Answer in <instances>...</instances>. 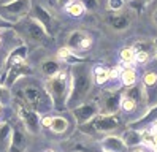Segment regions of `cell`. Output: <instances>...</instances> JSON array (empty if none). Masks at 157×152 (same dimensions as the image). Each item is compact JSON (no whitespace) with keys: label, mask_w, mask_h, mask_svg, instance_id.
Listing matches in <instances>:
<instances>
[{"label":"cell","mask_w":157,"mask_h":152,"mask_svg":"<svg viewBox=\"0 0 157 152\" xmlns=\"http://www.w3.org/2000/svg\"><path fill=\"white\" fill-rule=\"evenodd\" d=\"M121 97L122 95L119 92H108L105 93L101 104L98 103L100 111H103V114H116L121 108Z\"/></svg>","instance_id":"7c38bea8"},{"label":"cell","mask_w":157,"mask_h":152,"mask_svg":"<svg viewBox=\"0 0 157 152\" xmlns=\"http://www.w3.org/2000/svg\"><path fill=\"white\" fill-rule=\"evenodd\" d=\"M70 76H71V87L67 100V106L75 108L78 104L84 103L87 95L90 93L92 84H94V74H92V68L87 63L78 62L71 65Z\"/></svg>","instance_id":"6da1fadb"},{"label":"cell","mask_w":157,"mask_h":152,"mask_svg":"<svg viewBox=\"0 0 157 152\" xmlns=\"http://www.w3.org/2000/svg\"><path fill=\"white\" fill-rule=\"evenodd\" d=\"M149 128H151L152 131H155V133H157V120H154V122L151 124V125H149Z\"/></svg>","instance_id":"e575fe53"},{"label":"cell","mask_w":157,"mask_h":152,"mask_svg":"<svg viewBox=\"0 0 157 152\" xmlns=\"http://www.w3.org/2000/svg\"><path fill=\"white\" fill-rule=\"evenodd\" d=\"M147 60H149V52H147V51H136L135 62H138V63H146Z\"/></svg>","instance_id":"f1b7e54d"},{"label":"cell","mask_w":157,"mask_h":152,"mask_svg":"<svg viewBox=\"0 0 157 152\" xmlns=\"http://www.w3.org/2000/svg\"><path fill=\"white\" fill-rule=\"evenodd\" d=\"M109 79V70L105 66H95L94 70V81L97 84H105Z\"/></svg>","instance_id":"cb8c5ba5"},{"label":"cell","mask_w":157,"mask_h":152,"mask_svg":"<svg viewBox=\"0 0 157 152\" xmlns=\"http://www.w3.org/2000/svg\"><path fill=\"white\" fill-rule=\"evenodd\" d=\"M125 2H132V0H125Z\"/></svg>","instance_id":"ab89813d"},{"label":"cell","mask_w":157,"mask_h":152,"mask_svg":"<svg viewBox=\"0 0 157 152\" xmlns=\"http://www.w3.org/2000/svg\"><path fill=\"white\" fill-rule=\"evenodd\" d=\"M16 112L19 119L22 120V124L25 125L27 131H30L32 135L40 133V116L35 109H32L25 101L17 100L16 101Z\"/></svg>","instance_id":"52a82bcc"},{"label":"cell","mask_w":157,"mask_h":152,"mask_svg":"<svg viewBox=\"0 0 157 152\" xmlns=\"http://www.w3.org/2000/svg\"><path fill=\"white\" fill-rule=\"evenodd\" d=\"M65 11L70 14V16H75V17H79L86 13V6L82 5L79 0H73V2H70L67 6H65Z\"/></svg>","instance_id":"7402d4cb"},{"label":"cell","mask_w":157,"mask_h":152,"mask_svg":"<svg viewBox=\"0 0 157 152\" xmlns=\"http://www.w3.org/2000/svg\"><path fill=\"white\" fill-rule=\"evenodd\" d=\"M92 43H94L92 36L84 30H73L67 38V48H70L75 54L87 52L92 48Z\"/></svg>","instance_id":"8fae6325"},{"label":"cell","mask_w":157,"mask_h":152,"mask_svg":"<svg viewBox=\"0 0 157 152\" xmlns=\"http://www.w3.org/2000/svg\"><path fill=\"white\" fill-rule=\"evenodd\" d=\"M19 25V33L22 38H25L27 41H30L33 44H41L49 38V33L46 32V28L43 27L41 22H38L33 16H25L21 19L19 22H16Z\"/></svg>","instance_id":"8992f818"},{"label":"cell","mask_w":157,"mask_h":152,"mask_svg":"<svg viewBox=\"0 0 157 152\" xmlns=\"http://www.w3.org/2000/svg\"><path fill=\"white\" fill-rule=\"evenodd\" d=\"M32 11V0H8L0 3V19L8 24H16Z\"/></svg>","instance_id":"5b68a950"},{"label":"cell","mask_w":157,"mask_h":152,"mask_svg":"<svg viewBox=\"0 0 157 152\" xmlns=\"http://www.w3.org/2000/svg\"><path fill=\"white\" fill-rule=\"evenodd\" d=\"M89 127L94 131L100 133H109L121 127V117L116 114H97V116L89 122Z\"/></svg>","instance_id":"ba28073f"},{"label":"cell","mask_w":157,"mask_h":152,"mask_svg":"<svg viewBox=\"0 0 157 152\" xmlns=\"http://www.w3.org/2000/svg\"><path fill=\"white\" fill-rule=\"evenodd\" d=\"M27 146L25 136L21 130L14 128L13 130V136H11V142H10V152H24Z\"/></svg>","instance_id":"2e32d148"},{"label":"cell","mask_w":157,"mask_h":152,"mask_svg":"<svg viewBox=\"0 0 157 152\" xmlns=\"http://www.w3.org/2000/svg\"><path fill=\"white\" fill-rule=\"evenodd\" d=\"M41 124H43V127H48V128H49V124H51V117H49V116H46V117H43Z\"/></svg>","instance_id":"1f68e13d"},{"label":"cell","mask_w":157,"mask_h":152,"mask_svg":"<svg viewBox=\"0 0 157 152\" xmlns=\"http://www.w3.org/2000/svg\"><path fill=\"white\" fill-rule=\"evenodd\" d=\"M143 93L144 100H152L157 95V71L155 70H147L143 74Z\"/></svg>","instance_id":"5bb4252c"},{"label":"cell","mask_w":157,"mask_h":152,"mask_svg":"<svg viewBox=\"0 0 157 152\" xmlns=\"http://www.w3.org/2000/svg\"><path fill=\"white\" fill-rule=\"evenodd\" d=\"M136 106H138V103H136L135 100H132L130 97H127V95L122 93V97H121V109H122V111L132 112V111L136 109Z\"/></svg>","instance_id":"484cf974"},{"label":"cell","mask_w":157,"mask_h":152,"mask_svg":"<svg viewBox=\"0 0 157 152\" xmlns=\"http://www.w3.org/2000/svg\"><path fill=\"white\" fill-rule=\"evenodd\" d=\"M152 48H154V52L157 55V38H154V41H152Z\"/></svg>","instance_id":"d590c367"},{"label":"cell","mask_w":157,"mask_h":152,"mask_svg":"<svg viewBox=\"0 0 157 152\" xmlns=\"http://www.w3.org/2000/svg\"><path fill=\"white\" fill-rule=\"evenodd\" d=\"M49 128L54 133H65L68 130V120L63 116H54V117H51Z\"/></svg>","instance_id":"44dd1931"},{"label":"cell","mask_w":157,"mask_h":152,"mask_svg":"<svg viewBox=\"0 0 157 152\" xmlns=\"http://www.w3.org/2000/svg\"><path fill=\"white\" fill-rule=\"evenodd\" d=\"M70 2H73V0H57V5L59 6H63V8H65Z\"/></svg>","instance_id":"d6a6232c"},{"label":"cell","mask_w":157,"mask_h":152,"mask_svg":"<svg viewBox=\"0 0 157 152\" xmlns=\"http://www.w3.org/2000/svg\"><path fill=\"white\" fill-rule=\"evenodd\" d=\"M46 152H56V150H46Z\"/></svg>","instance_id":"74e56055"},{"label":"cell","mask_w":157,"mask_h":152,"mask_svg":"<svg viewBox=\"0 0 157 152\" xmlns=\"http://www.w3.org/2000/svg\"><path fill=\"white\" fill-rule=\"evenodd\" d=\"M0 95H2V90H0Z\"/></svg>","instance_id":"60d3db41"},{"label":"cell","mask_w":157,"mask_h":152,"mask_svg":"<svg viewBox=\"0 0 157 152\" xmlns=\"http://www.w3.org/2000/svg\"><path fill=\"white\" fill-rule=\"evenodd\" d=\"M79 2L86 6V10H95L98 6L97 0H79Z\"/></svg>","instance_id":"f546056e"},{"label":"cell","mask_w":157,"mask_h":152,"mask_svg":"<svg viewBox=\"0 0 157 152\" xmlns=\"http://www.w3.org/2000/svg\"><path fill=\"white\" fill-rule=\"evenodd\" d=\"M70 87H71V76L67 70L57 71L54 76L46 79V84H44V89L51 95L52 103H54L56 108L67 106Z\"/></svg>","instance_id":"3957f363"},{"label":"cell","mask_w":157,"mask_h":152,"mask_svg":"<svg viewBox=\"0 0 157 152\" xmlns=\"http://www.w3.org/2000/svg\"><path fill=\"white\" fill-rule=\"evenodd\" d=\"M135 19V11L133 10H122L117 13H111L106 16V24L109 28H113L114 32H124L127 28H130L132 22Z\"/></svg>","instance_id":"9c48e42d"},{"label":"cell","mask_w":157,"mask_h":152,"mask_svg":"<svg viewBox=\"0 0 157 152\" xmlns=\"http://www.w3.org/2000/svg\"><path fill=\"white\" fill-rule=\"evenodd\" d=\"M121 81H122L124 86H127V87L135 86V82H136V71L132 68V66H127V68H124L122 73H121Z\"/></svg>","instance_id":"603a6c76"},{"label":"cell","mask_w":157,"mask_h":152,"mask_svg":"<svg viewBox=\"0 0 157 152\" xmlns=\"http://www.w3.org/2000/svg\"><path fill=\"white\" fill-rule=\"evenodd\" d=\"M103 152H128V146L124 142L122 136H105L100 141Z\"/></svg>","instance_id":"9a60e30c"},{"label":"cell","mask_w":157,"mask_h":152,"mask_svg":"<svg viewBox=\"0 0 157 152\" xmlns=\"http://www.w3.org/2000/svg\"><path fill=\"white\" fill-rule=\"evenodd\" d=\"M30 71L32 70L29 63H27V46L25 44L16 46L6 57V71L2 82L5 86H11L13 82H16L25 74H29Z\"/></svg>","instance_id":"7a4b0ae2"},{"label":"cell","mask_w":157,"mask_h":152,"mask_svg":"<svg viewBox=\"0 0 157 152\" xmlns=\"http://www.w3.org/2000/svg\"><path fill=\"white\" fill-rule=\"evenodd\" d=\"M125 3H127L125 0H108L106 6L111 13H117V11H122L125 8Z\"/></svg>","instance_id":"4316f807"},{"label":"cell","mask_w":157,"mask_h":152,"mask_svg":"<svg viewBox=\"0 0 157 152\" xmlns=\"http://www.w3.org/2000/svg\"><path fill=\"white\" fill-rule=\"evenodd\" d=\"M22 97H24L25 103L38 114L48 112L49 109L54 108L51 95L48 93V90L44 87H40V86H33V84L25 86L22 89Z\"/></svg>","instance_id":"277c9868"},{"label":"cell","mask_w":157,"mask_h":152,"mask_svg":"<svg viewBox=\"0 0 157 152\" xmlns=\"http://www.w3.org/2000/svg\"><path fill=\"white\" fill-rule=\"evenodd\" d=\"M154 120H157V104H155V106H152L149 111H147L146 116H143V117H140L138 120H135V122L132 124V128H138V127H149Z\"/></svg>","instance_id":"ffe728a7"},{"label":"cell","mask_w":157,"mask_h":152,"mask_svg":"<svg viewBox=\"0 0 157 152\" xmlns=\"http://www.w3.org/2000/svg\"><path fill=\"white\" fill-rule=\"evenodd\" d=\"M152 22H154V25L157 28V8L154 10V13H152Z\"/></svg>","instance_id":"836d02e7"},{"label":"cell","mask_w":157,"mask_h":152,"mask_svg":"<svg viewBox=\"0 0 157 152\" xmlns=\"http://www.w3.org/2000/svg\"><path fill=\"white\" fill-rule=\"evenodd\" d=\"M13 128L6 122H0V149H10Z\"/></svg>","instance_id":"ac0fdd59"},{"label":"cell","mask_w":157,"mask_h":152,"mask_svg":"<svg viewBox=\"0 0 157 152\" xmlns=\"http://www.w3.org/2000/svg\"><path fill=\"white\" fill-rule=\"evenodd\" d=\"M57 71H60V62H59V59H46V60L41 62V73L44 76L51 78V76H54Z\"/></svg>","instance_id":"d6986e66"},{"label":"cell","mask_w":157,"mask_h":152,"mask_svg":"<svg viewBox=\"0 0 157 152\" xmlns=\"http://www.w3.org/2000/svg\"><path fill=\"white\" fill-rule=\"evenodd\" d=\"M152 0H132V3H136V5H140V6H143V5H147V3H151Z\"/></svg>","instance_id":"4dcf8cb0"},{"label":"cell","mask_w":157,"mask_h":152,"mask_svg":"<svg viewBox=\"0 0 157 152\" xmlns=\"http://www.w3.org/2000/svg\"><path fill=\"white\" fill-rule=\"evenodd\" d=\"M135 55H136V51L132 48H124L121 51V60L125 63V65H132L135 62Z\"/></svg>","instance_id":"d4e9b609"},{"label":"cell","mask_w":157,"mask_h":152,"mask_svg":"<svg viewBox=\"0 0 157 152\" xmlns=\"http://www.w3.org/2000/svg\"><path fill=\"white\" fill-rule=\"evenodd\" d=\"M75 55V52H73L70 48H60V49L57 51V59L59 60H68V59H71V57Z\"/></svg>","instance_id":"83f0119b"},{"label":"cell","mask_w":157,"mask_h":152,"mask_svg":"<svg viewBox=\"0 0 157 152\" xmlns=\"http://www.w3.org/2000/svg\"><path fill=\"white\" fill-rule=\"evenodd\" d=\"M98 112H100V106L97 101H84V103L78 104V106L71 108V114H73V117H75L78 125H86V124H89Z\"/></svg>","instance_id":"30bf717a"},{"label":"cell","mask_w":157,"mask_h":152,"mask_svg":"<svg viewBox=\"0 0 157 152\" xmlns=\"http://www.w3.org/2000/svg\"><path fill=\"white\" fill-rule=\"evenodd\" d=\"M122 139H124V142L128 147H136L138 144H141V130L130 127L122 135Z\"/></svg>","instance_id":"e0dca14e"},{"label":"cell","mask_w":157,"mask_h":152,"mask_svg":"<svg viewBox=\"0 0 157 152\" xmlns=\"http://www.w3.org/2000/svg\"><path fill=\"white\" fill-rule=\"evenodd\" d=\"M32 11H33V17L36 19L38 22H41L43 24V27L46 28V32H48L49 35L54 32V17H52V14L46 10L44 6H41V5H32Z\"/></svg>","instance_id":"4fadbf2b"},{"label":"cell","mask_w":157,"mask_h":152,"mask_svg":"<svg viewBox=\"0 0 157 152\" xmlns=\"http://www.w3.org/2000/svg\"><path fill=\"white\" fill-rule=\"evenodd\" d=\"M0 111H2V103H0Z\"/></svg>","instance_id":"f35d334b"},{"label":"cell","mask_w":157,"mask_h":152,"mask_svg":"<svg viewBox=\"0 0 157 152\" xmlns=\"http://www.w3.org/2000/svg\"><path fill=\"white\" fill-rule=\"evenodd\" d=\"M130 152H144V150H141V149H138V147H133Z\"/></svg>","instance_id":"8d00e7d4"}]
</instances>
